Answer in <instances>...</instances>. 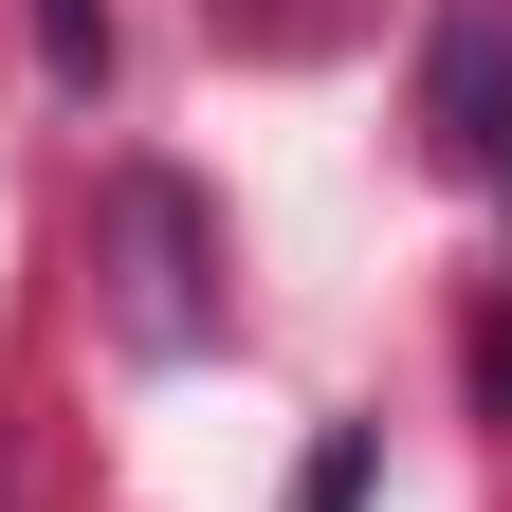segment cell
<instances>
[{"label":"cell","mask_w":512,"mask_h":512,"mask_svg":"<svg viewBox=\"0 0 512 512\" xmlns=\"http://www.w3.org/2000/svg\"><path fill=\"white\" fill-rule=\"evenodd\" d=\"M348 494H366V439H330V458L293 476V512H348Z\"/></svg>","instance_id":"cell-2"},{"label":"cell","mask_w":512,"mask_h":512,"mask_svg":"<svg viewBox=\"0 0 512 512\" xmlns=\"http://www.w3.org/2000/svg\"><path fill=\"white\" fill-rule=\"evenodd\" d=\"M439 147L512 183V19H494V0H458V19H439Z\"/></svg>","instance_id":"cell-1"}]
</instances>
